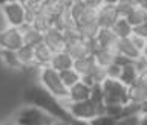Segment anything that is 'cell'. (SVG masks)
Wrapping results in <instances>:
<instances>
[{
    "label": "cell",
    "instance_id": "26",
    "mask_svg": "<svg viewBox=\"0 0 147 125\" xmlns=\"http://www.w3.org/2000/svg\"><path fill=\"white\" fill-rule=\"evenodd\" d=\"M60 76H61V81L64 82V86L67 87H72L75 82H78L81 80V76H80V73H78L74 67L71 69H64V70H60Z\"/></svg>",
    "mask_w": 147,
    "mask_h": 125
},
{
    "label": "cell",
    "instance_id": "11",
    "mask_svg": "<svg viewBox=\"0 0 147 125\" xmlns=\"http://www.w3.org/2000/svg\"><path fill=\"white\" fill-rule=\"evenodd\" d=\"M96 43L101 47H106L112 50L113 53L118 55V43L119 38L113 34V31L110 27H100L98 34H96Z\"/></svg>",
    "mask_w": 147,
    "mask_h": 125
},
{
    "label": "cell",
    "instance_id": "10",
    "mask_svg": "<svg viewBox=\"0 0 147 125\" xmlns=\"http://www.w3.org/2000/svg\"><path fill=\"white\" fill-rule=\"evenodd\" d=\"M54 26H55V27H58V29L61 31V32L78 31L77 21H75V18H74L72 12H71V8H69V6H64L61 11H60L57 15H55Z\"/></svg>",
    "mask_w": 147,
    "mask_h": 125
},
{
    "label": "cell",
    "instance_id": "19",
    "mask_svg": "<svg viewBox=\"0 0 147 125\" xmlns=\"http://www.w3.org/2000/svg\"><path fill=\"white\" fill-rule=\"evenodd\" d=\"M118 53L126 55V57L135 59L141 52L136 49V46L133 44V41L130 40V37H124V38H119V43H118Z\"/></svg>",
    "mask_w": 147,
    "mask_h": 125
},
{
    "label": "cell",
    "instance_id": "27",
    "mask_svg": "<svg viewBox=\"0 0 147 125\" xmlns=\"http://www.w3.org/2000/svg\"><path fill=\"white\" fill-rule=\"evenodd\" d=\"M106 104V102H104ZM123 104H106V108H104V114L113 118L118 124V119L123 116Z\"/></svg>",
    "mask_w": 147,
    "mask_h": 125
},
{
    "label": "cell",
    "instance_id": "5",
    "mask_svg": "<svg viewBox=\"0 0 147 125\" xmlns=\"http://www.w3.org/2000/svg\"><path fill=\"white\" fill-rule=\"evenodd\" d=\"M2 11L9 26L20 27L26 23V8L20 0H14V2L2 5Z\"/></svg>",
    "mask_w": 147,
    "mask_h": 125
},
{
    "label": "cell",
    "instance_id": "25",
    "mask_svg": "<svg viewBox=\"0 0 147 125\" xmlns=\"http://www.w3.org/2000/svg\"><path fill=\"white\" fill-rule=\"evenodd\" d=\"M98 31H100L98 23H87V25L78 26V32H80V37L83 40H95Z\"/></svg>",
    "mask_w": 147,
    "mask_h": 125
},
{
    "label": "cell",
    "instance_id": "43",
    "mask_svg": "<svg viewBox=\"0 0 147 125\" xmlns=\"http://www.w3.org/2000/svg\"><path fill=\"white\" fill-rule=\"evenodd\" d=\"M142 53H144V55H147V47H146V50H144V52H142Z\"/></svg>",
    "mask_w": 147,
    "mask_h": 125
},
{
    "label": "cell",
    "instance_id": "36",
    "mask_svg": "<svg viewBox=\"0 0 147 125\" xmlns=\"http://www.w3.org/2000/svg\"><path fill=\"white\" fill-rule=\"evenodd\" d=\"M133 32H135V34H140V35H142V37H146V38H147V20L144 23H141V25H138V26L133 27Z\"/></svg>",
    "mask_w": 147,
    "mask_h": 125
},
{
    "label": "cell",
    "instance_id": "30",
    "mask_svg": "<svg viewBox=\"0 0 147 125\" xmlns=\"http://www.w3.org/2000/svg\"><path fill=\"white\" fill-rule=\"evenodd\" d=\"M90 99H94L95 102H104V95H103V87L101 84H94L92 86V90H90Z\"/></svg>",
    "mask_w": 147,
    "mask_h": 125
},
{
    "label": "cell",
    "instance_id": "18",
    "mask_svg": "<svg viewBox=\"0 0 147 125\" xmlns=\"http://www.w3.org/2000/svg\"><path fill=\"white\" fill-rule=\"evenodd\" d=\"M0 59L6 67L14 69V70H18V69H23V64L18 59L17 50H9V49H0Z\"/></svg>",
    "mask_w": 147,
    "mask_h": 125
},
{
    "label": "cell",
    "instance_id": "16",
    "mask_svg": "<svg viewBox=\"0 0 147 125\" xmlns=\"http://www.w3.org/2000/svg\"><path fill=\"white\" fill-rule=\"evenodd\" d=\"M54 52L49 49L48 44H45L43 41L38 43L37 46H34V61L37 66H48L51 64V59H52Z\"/></svg>",
    "mask_w": 147,
    "mask_h": 125
},
{
    "label": "cell",
    "instance_id": "7",
    "mask_svg": "<svg viewBox=\"0 0 147 125\" xmlns=\"http://www.w3.org/2000/svg\"><path fill=\"white\" fill-rule=\"evenodd\" d=\"M23 43V34L22 29L17 26H8L6 29L0 31V49H9V50H18Z\"/></svg>",
    "mask_w": 147,
    "mask_h": 125
},
{
    "label": "cell",
    "instance_id": "29",
    "mask_svg": "<svg viewBox=\"0 0 147 125\" xmlns=\"http://www.w3.org/2000/svg\"><path fill=\"white\" fill-rule=\"evenodd\" d=\"M130 40L133 41V44L136 46V49L140 50L141 53L146 50V47H147V38H146V37H142V35H140V34H135V32H132V34H130Z\"/></svg>",
    "mask_w": 147,
    "mask_h": 125
},
{
    "label": "cell",
    "instance_id": "22",
    "mask_svg": "<svg viewBox=\"0 0 147 125\" xmlns=\"http://www.w3.org/2000/svg\"><path fill=\"white\" fill-rule=\"evenodd\" d=\"M17 55H18L20 63L23 64V69L29 67V66H37L35 61H34V47H32V46L23 44L22 47L17 50Z\"/></svg>",
    "mask_w": 147,
    "mask_h": 125
},
{
    "label": "cell",
    "instance_id": "39",
    "mask_svg": "<svg viewBox=\"0 0 147 125\" xmlns=\"http://www.w3.org/2000/svg\"><path fill=\"white\" fill-rule=\"evenodd\" d=\"M140 6L142 8V9H144V11L147 12V0H142V2L140 3Z\"/></svg>",
    "mask_w": 147,
    "mask_h": 125
},
{
    "label": "cell",
    "instance_id": "23",
    "mask_svg": "<svg viewBox=\"0 0 147 125\" xmlns=\"http://www.w3.org/2000/svg\"><path fill=\"white\" fill-rule=\"evenodd\" d=\"M138 78H140V73H138V70L135 69V66H133V63L123 66L121 75H119V81L121 82H124V84L129 87L130 84H133Z\"/></svg>",
    "mask_w": 147,
    "mask_h": 125
},
{
    "label": "cell",
    "instance_id": "1",
    "mask_svg": "<svg viewBox=\"0 0 147 125\" xmlns=\"http://www.w3.org/2000/svg\"><path fill=\"white\" fill-rule=\"evenodd\" d=\"M26 101L32 105H37L41 110H45L46 113H49L54 119H61L66 122H74L75 118L69 113V110L63 107L61 101L52 93H49L45 89H38V87H32L26 92Z\"/></svg>",
    "mask_w": 147,
    "mask_h": 125
},
{
    "label": "cell",
    "instance_id": "37",
    "mask_svg": "<svg viewBox=\"0 0 147 125\" xmlns=\"http://www.w3.org/2000/svg\"><path fill=\"white\" fill-rule=\"evenodd\" d=\"M138 80H140L142 84L147 87V70H146V72H142V73H140V78H138Z\"/></svg>",
    "mask_w": 147,
    "mask_h": 125
},
{
    "label": "cell",
    "instance_id": "32",
    "mask_svg": "<svg viewBox=\"0 0 147 125\" xmlns=\"http://www.w3.org/2000/svg\"><path fill=\"white\" fill-rule=\"evenodd\" d=\"M121 70H123V66H119L118 63H112L110 66L106 67V72H107V78H113V80H119Z\"/></svg>",
    "mask_w": 147,
    "mask_h": 125
},
{
    "label": "cell",
    "instance_id": "15",
    "mask_svg": "<svg viewBox=\"0 0 147 125\" xmlns=\"http://www.w3.org/2000/svg\"><path fill=\"white\" fill-rule=\"evenodd\" d=\"M95 66H96V61H95L94 55H86L83 58L74 59V69L80 73L81 78L89 76L92 73V70L95 69Z\"/></svg>",
    "mask_w": 147,
    "mask_h": 125
},
{
    "label": "cell",
    "instance_id": "12",
    "mask_svg": "<svg viewBox=\"0 0 147 125\" xmlns=\"http://www.w3.org/2000/svg\"><path fill=\"white\" fill-rule=\"evenodd\" d=\"M22 34H23V43L26 46H37L38 43L43 41V31H40L38 27H35L32 23H25L20 26Z\"/></svg>",
    "mask_w": 147,
    "mask_h": 125
},
{
    "label": "cell",
    "instance_id": "42",
    "mask_svg": "<svg viewBox=\"0 0 147 125\" xmlns=\"http://www.w3.org/2000/svg\"><path fill=\"white\" fill-rule=\"evenodd\" d=\"M133 2H135V3H136V5H140V3H141V2H142V0H133Z\"/></svg>",
    "mask_w": 147,
    "mask_h": 125
},
{
    "label": "cell",
    "instance_id": "8",
    "mask_svg": "<svg viewBox=\"0 0 147 125\" xmlns=\"http://www.w3.org/2000/svg\"><path fill=\"white\" fill-rule=\"evenodd\" d=\"M43 43L48 44L52 52H58V50L66 49V37L58 27L52 25L43 31Z\"/></svg>",
    "mask_w": 147,
    "mask_h": 125
},
{
    "label": "cell",
    "instance_id": "20",
    "mask_svg": "<svg viewBox=\"0 0 147 125\" xmlns=\"http://www.w3.org/2000/svg\"><path fill=\"white\" fill-rule=\"evenodd\" d=\"M92 55H94L95 61L98 63L100 66H104V67H107L112 63H115V58H117V53H113L112 50H109L106 47H101V46H98V49H96Z\"/></svg>",
    "mask_w": 147,
    "mask_h": 125
},
{
    "label": "cell",
    "instance_id": "35",
    "mask_svg": "<svg viewBox=\"0 0 147 125\" xmlns=\"http://www.w3.org/2000/svg\"><path fill=\"white\" fill-rule=\"evenodd\" d=\"M83 3L89 8H94V9H100L103 5L106 3V0H83Z\"/></svg>",
    "mask_w": 147,
    "mask_h": 125
},
{
    "label": "cell",
    "instance_id": "2",
    "mask_svg": "<svg viewBox=\"0 0 147 125\" xmlns=\"http://www.w3.org/2000/svg\"><path fill=\"white\" fill-rule=\"evenodd\" d=\"M40 81L43 87L49 93H52L54 96H57L58 99L66 98L69 89L64 86V82L61 81L60 72L57 69H54L52 66H41L40 67Z\"/></svg>",
    "mask_w": 147,
    "mask_h": 125
},
{
    "label": "cell",
    "instance_id": "24",
    "mask_svg": "<svg viewBox=\"0 0 147 125\" xmlns=\"http://www.w3.org/2000/svg\"><path fill=\"white\" fill-rule=\"evenodd\" d=\"M126 18H127V21L132 25V27H135V26L141 25V23H144L147 20V12L140 6V5H136V6L126 15Z\"/></svg>",
    "mask_w": 147,
    "mask_h": 125
},
{
    "label": "cell",
    "instance_id": "17",
    "mask_svg": "<svg viewBox=\"0 0 147 125\" xmlns=\"http://www.w3.org/2000/svg\"><path fill=\"white\" fill-rule=\"evenodd\" d=\"M129 101L138 104H144L147 101V87L140 80L129 86Z\"/></svg>",
    "mask_w": 147,
    "mask_h": 125
},
{
    "label": "cell",
    "instance_id": "13",
    "mask_svg": "<svg viewBox=\"0 0 147 125\" xmlns=\"http://www.w3.org/2000/svg\"><path fill=\"white\" fill-rule=\"evenodd\" d=\"M90 90H92V86H89L87 82H84L83 80H80L78 82H75L72 87H69L67 98L71 99L72 102L87 99V98H90Z\"/></svg>",
    "mask_w": 147,
    "mask_h": 125
},
{
    "label": "cell",
    "instance_id": "9",
    "mask_svg": "<svg viewBox=\"0 0 147 125\" xmlns=\"http://www.w3.org/2000/svg\"><path fill=\"white\" fill-rule=\"evenodd\" d=\"M121 17L118 14V9L115 3H104L98 11H96V20L100 27H112L113 23Z\"/></svg>",
    "mask_w": 147,
    "mask_h": 125
},
{
    "label": "cell",
    "instance_id": "4",
    "mask_svg": "<svg viewBox=\"0 0 147 125\" xmlns=\"http://www.w3.org/2000/svg\"><path fill=\"white\" fill-rule=\"evenodd\" d=\"M106 104H127L129 102V87L119 80L106 78L101 82Z\"/></svg>",
    "mask_w": 147,
    "mask_h": 125
},
{
    "label": "cell",
    "instance_id": "31",
    "mask_svg": "<svg viewBox=\"0 0 147 125\" xmlns=\"http://www.w3.org/2000/svg\"><path fill=\"white\" fill-rule=\"evenodd\" d=\"M133 66H135V69L138 70V73L146 72L147 70V55L140 53L135 59H133Z\"/></svg>",
    "mask_w": 147,
    "mask_h": 125
},
{
    "label": "cell",
    "instance_id": "3",
    "mask_svg": "<svg viewBox=\"0 0 147 125\" xmlns=\"http://www.w3.org/2000/svg\"><path fill=\"white\" fill-rule=\"evenodd\" d=\"M104 108H106L104 102L98 104V102H95L94 99L87 98V99H83V101L72 102L71 107H69V113H71L75 119L90 122L94 118L100 116V114H104Z\"/></svg>",
    "mask_w": 147,
    "mask_h": 125
},
{
    "label": "cell",
    "instance_id": "34",
    "mask_svg": "<svg viewBox=\"0 0 147 125\" xmlns=\"http://www.w3.org/2000/svg\"><path fill=\"white\" fill-rule=\"evenodd\" d=\"M90 124H94V125H113V124H117V121L113 118L107 116V114H100V116L92 119Z\"/></svg>",
    "mask_w": 147,
    "mask_h": 125
},
{
    "label": "cell",
    "instance_id": "41",
    "mask_svg": "<svg viewBox=\"0 0 147 125\" xmlns=\"http://www.w3.org/2000/svg\"><path fill=\"white\" fill-rule=\"evenodd\" d=\"M118 0H106V3H117Z\"/></svg>",
    "mask_w": 147,
    "mask_h": 125
},
{
    "label": "cell",
    "instance_id": "14",
    "mask_svg": "<svg viewBox=\"0 0 147 125\" xmlns=\"http://www.w3.org/2000/svg\"><path fill=\"white\" fill-rule=\"evenodd\" d=\"M49 66L57 69L58 72L64 70V69H71V67H74V58L71 57V53H69L66 49L58 50V52H54Z\"/></svg>",
    "mask_w": 147,
    "mask_h": 125
},
{
    "label": "cell",
    "instance_id": "21",
    "mask_svg": "<svg viewBox=\"0 0 147 125\" xmlns=\"http://www.w3.org/2000/svg\"><path fill=\"white\" fill-rule=\"evenodd\" d=\"M113 31V34L118 37V38H124V37H130V34L133 32L132 25L127 21L126 17H119L117 21L113 23V26L110 27Z\"/></svg>",
    "mask_w": 147,
    "mask_h": 125
},
{
    "label": "cell",
    "instance_id": "6",
    "mask_svg": "<svg viewBox=\"0 0 147 125\" xmlns=\"http://www.w3.org/2000/svg\"><path fill=\"white\" fill-rule=\"evenodd\" d=\"M17 122L25 125H45L52 122V116L37 105H32V107L22 110L17 118Z\"/></svg>",
    "mask_w": 147,
    "mask_h": 125
},
{
    "label": "cell",
    "instance_id": "33",
    "mask_svg": "<svg viewBox=\"0 0 147 125\" xmlns=\"http://www.w3.org/2000/svg\"><path fill=\"white\" fill-rule=\"evenodd\" d=\"M118 124H123V125L141 124V114H126V116H123V118L118 119Z\"/></svg>",
    "mask_w": 147,
    "mask_h": 125
},
{
    "label": "cell",
    "instance_id": "40",
    "mask_svg": "<svg viewBox=\"0 0 147 125\" xmlns=\"http://www.w3.org/2000/svg\"><path fill=\"white\" fill-rule=\"evenodd\" d=\"M8 2H14V0H0V6L5 5V3H8Z\"/></svg>",
    "mask_w": 147,
    "mask_h": 125
},
{
    "label": "cell",
    "instance_id": "28",
    "mask_svg": "<svg viewBox=\"0 0 147 125\" xmlns=\"http://www.w3.org/2000/svg\"><path fill=\"white\" fill-rule=\"evenodd\" d=\"M115 6H117L119 15H121V17H126L127 14L136 6V3L133 2V0H118V2L115 3Z\"/></svg>",
    "mask_w": 147,
    "mask_h": 125
},
{
    "label": "cell",
    "instance_id": "38",
    "mask_svg": "<svg viewBox=\"0 0 147 125\" xmlns=\"http://www.w3.org/2000/svg\"><path fill=\"white\" fill-rule=\"evenodd\" d=\"M141 124L147 125V112H142L141 113Z\"/></svg>",
    "mask_w": 147,
    "mask_h": 125
}]
</instances>
